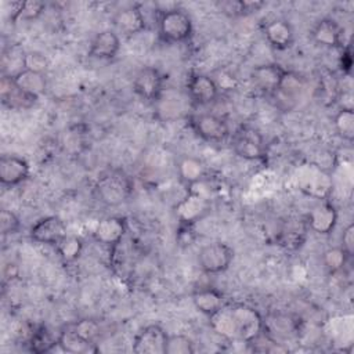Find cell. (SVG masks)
Listing matches in <instances>:
<instances>
[{
    "label": "cell",
    "instance_id": "obj_1",
    "mask_svg": "<svg viewBox=\"0 0 354 354\" xmlns=\"http://www.w3.org/2000/svg\"><path fill=\"white\" fill-rule=\"evenodd\" d=\"M231 314L235 324V339L253 343L260 337L264 321L256 308L246 304H235L231 307Z\"/></svg>",
    "mask_w": 354,
    "mask_h": 354
},
{
    "label": "cell",
    "instance_id": "obj_2",
    "mask_svg": "<svg viewBox=\"0 0 354 354\" xmlns=\"http://www.w3.org/2000/svg\"><path fill=\"white\" fill-rule=\"evenodd\" d=\"M95 191L101 202L109 206H116L129 198L130 181L122 171H106L98 177Z\"/></svg>",
    "mask_w": 354,
    "mask_h": 354
},
{
    "label": "cell",
    "instance_id": "obj_3",
    "mask_svg": "<svg viewBox=\"0 0 354 354\" xmlns=\"http://www.w3.org/2000/svg\"><path fill=\"white\" fill-rule=\"evenodd\" d=\"M159 32L167 41H184L192 33V21L184 10H165L159 17Z\"/></svg>",
    "mask_w": 354,
    "mask_h": 354
},
{
    "label": "cell",
    "instance_id": "obj_4",
    "mask_svg": "<svg viewBox=\"0 0 354 354\" xmlns=\"http://www.w3.org/2000/svg\"><path fill=\"white\" fill-rule=\"evenodd\" d=\"M263 134L252 126H241L232 136V148L239 158L256 160L264 155Z\"/></svg>",
    "mask_w": 354,
    "mask_h": 354
},
{
    "label": "cell",
    "instance_id": "obj_5",
    "mask_svg": "<svg viewBox=\"0 0 354 354\" xmlns=\"http://www.w3.org/2000/svg\"><path fill=\"white\" fill-rule=\"evenodd\" d=\"M234 259V250L224 242H212L205 245L198 253L201 268L207 274H220L225 271Z\"/></svg>",
    "mask_w": 354,
    "mask_h": 354
},
{
    "label": "cell",
    "instance_id": "obj_6",
    "mask_svg": "<svg viewBox=\"0 0 354 354\" xmlns=\"http://www.w3.org/2000/svg\"><path fill=\"white\" fill-rule=\"evenodd\" d=\"M169 335L158 324H149L140 329L133 340L136 354H166Z\"/></svg>",
    "mask_w": 354,
    "mask_h": 354
},
{
    "label": "cell",
    "instance_id": "obj_7",
    "mask_svg": "<svg viewBox=\"0 0 354 354\" xmlns=\"http://www.w3.org/2000/svg\"><path fill=\"white\" fill-rule=\"evenodd\" d=\"M299 188L307 195L321 199L329 194L332 184L324 169L317 165H308L300 170Z\"/></svg>",
    "mask_w": 354,
    "mask_h": 354
},
{
    "label": "cell",
    "instance_id": "obj_8",
    "mask_svg": "<svg viewBox=\"0 0 354 354\" xmlns=\"http://www.w3.org/2000/svg\"><path fill=\"white\" fill-rule=\"evenodd\" d=\"M66 235V224L58 216H47L37 220L30 228V238L39 243L57 245Z\"/></svg>",
    "mask_w": 354,
    "mask_h": 354
},
{
    "label": "cell",
    "instance_id": "obj_9",
    "mask_svg": "<svg viewBox=\"0 0 354 354\" xmlns=\"http://www.w3.org/2000/svg\"><path fill=\"white\" fill-rule=\"evenodd\" d=\"M195 131L206 141H223L228 137L230 129L227 122L213 113H201L192 119Z\"/></svg>",
    "mask_w": 354,
    "mask_h": 354
},
{
    "label": "cell",
    "instance_id": "obj_10",
    "mask_svg": "<svg viewBox=\"0 0 354 354\" xmlns=\"http://www.w3.org/2000/svg\"><path fill=\"white\" fill-rule=\"evenodd\" d=\"M163 77L156 68L145 66L140 69L133 80L134 91L144 100H156L162 91Z\"/></svg>",
    "mask_w": 354,
    "mask_h": 354
},
{
    "label": "cell",
    "instance_id": "obj_11",
    "mask_svg": "<svg viewBox=\"0 0 354 354\" xmlns=\"http://www.w3.org/2000/svg\"><path fill=\"white\" fill-rule=\"evenodd\" d=\"M187 88L189 98L199 105H207L218 95V87L214 79L203 73H194L187 83Z\"/></svg>",
    "mask_w": 354,
    "mask_h": 354
},
{
    "label": "cell",
    "instance_id": "obj_12",
    "mask_svg": "<svg viewBox=\"0 0 354 354\" xmlns=\"http://www.w3.org/2000/svg\"><path fill=\"white\" fill-rule=\"evenodd\" d=\"M337 221V212L336 207L329 202H321L313 207L308 213L307 225L311 231L325 235L329 234Z\"/></svg>",
    "mask_w": 354,
    "mask_h": 354
},
{
    "label": "cell",
    "instance_id": "obj_13",
    "mask_svg": "<svg viewBox=\"0 0 354 354\" xmlns=\"http://www.w3.org/2000/svg\"><path fill=\"white\" fill-rule=\"evenodd\" d=\"M286 71L277 64H264L252 69L250 77L256 87L266 93H275L283 79Z\"/></svg>",
    "mask_w": 354,
    "mask_h": 354
},
{
    "label": "cell",
    "instance_id": "obj_14",
    "mask_svg": "<svg viewBox=\"0 0 354 354\" xmlns=\"http://www.w3.org/2000/svg\"><path fill=\"white\" fill-rule=\"evenodd\" d=\"M29 176V165L25 159L14 155H4L0 159V181L4 185H17Z\"/></svg>",
    "mask_w": 354,
    "mask_h": 354
},
{
    "label": "cell",
    "instance_id": "obj_15",
    "mask_svg": "<svg viewBox=\"0 0 354 354\" xmlns=\"http://www.w3.org/2000/svg\"><path fill=\"white\" fill-rule=\"evenodd\" d=\"M126 232V223L116 216H108L100 220L94 228V238L104 245H118Z\"/></svg>",
    "mask_w": 354,
    "mask_h": 354
},
{
    "label": "cell",
    "instance_id": "obj_16",
    "mask_svg": "<svg viewBox=\"0 0 354 354\" xmlns=\"http://www.w3.org/2000/svg\"><path fill=\"white\" fill-rule=\"evenodd\" d=\"M344 29L332 18L319 19L311 30L315 43L324 47H339L343 43Z\"/></svg>",
    "mask_w": 354,
    "mask_h": 354
},
{
    "label": "cell",
    "instance_id": "obj_17",
    "mask_svg": "<svg viewBox=\"0 0 354 354\" xmlns=\"http://www.w3.org/2000/svg\"><path fill=\"white\" fill-rule=\"evenodd\" d=\"M119 48H120V39L118 33L106 29V30L98 32L93 37L90 43L88 54L98 59H112L119 53Z\"/></svg>",
    "mask_w": 354,
    "mask_h": 354
},
{
    "label": "cell",
    "instance_id": "obj_18",
    "mask_svg": "<svg viewBox=\"0 0 354 354\" xmlns=\"http://www.w3.org/2000/svg\"><path fill=\"white\" fill-rule=\"evenodd\" d=\"M113 24L123 35L133 36L145 29V17L138 6H129L116 12Z\"/></svg>",
    "mask_w": 354,
    "mask_h": 354
},
{
    "label": "cell",
    "instance_id": "obj_19",
    "mask_svg": "<svg viewBox=\"0 0 354 354\" xmlns=\"http://www.w3.org/2000/svg\"><path fill=\"white\" fill-rule=\"evenodd\" d=\"M0 95H1L3 104L17 109L29 108L37 100L36 97L29 95L22 90H19L15 86L12 76H6V75L1 77V82H0Z\"/></svg>",
    "mask_w": 354,
    "mask_h": 354
},
{
    "label": "cell",
    "instance_id": "obj_20",
    "mask_svg": "<svg viewBox=\"0 0 354 354\" xmlns=\"http://www.w3.org/2000/svg\"><path fill=\"white\" fill-rule=\"evenodd\" d=\"M207 210H209L207 199L203 195L198 194V192L188 194L176 206V213L180 217V220H183L184 223H194V221H196Z\"/></svg>",
    "mask_w": 354,
    "mask_h": 354
},
{
    "label": "cell",
    "instance_id": "obj_21",
    "mask_svg": "<svg viewBox=\"0 0 354 354\" xmlns=\"http://www.w3.org/2000/svg\"><path fill=\"white\" fill-rule=\"evenodd\" d=\"M264 36L274 48L285 50L293 41V29L288 21L274 19L264 26Z\"/></svg>",
    "mask_w": 354,
    "mask_h": 354
},
{
    "label": "cell",
    "instance_id": "obj_22",
    "mask_svg": "<svg viewBox=\"0 0 354 354\" xmlns=\"http://www.w3.org/2000/svg\"><path fill=\"white\" fill-rule=\"evenodd\" d=\"M11 76L14 79L15 86L29 95H33L37 98L46 91L47 83L43 73L32 72L28 69H19L15 75H11Z\"/></svg>",
    "mask_w": 354,
    "mask_h": 354
},
{
    "label": "cell",
    "instance_id": "obj_23",
    "mask_svg": "<svg viewBox=\"0 0 354 354\" xmlns=\"http://www.w3.org/2000/svg\"><path fill=\"white\" fill-rule=\"evenodd\" d=\"M194 306L205 315L210 317L224 307L223 295L213 288H203L192 295Z\"/></svg>",
    "mask_w": 354,
    "mask_h": 354
},
{
    "label": "cell",
    "instance_id": "obj_24",
    "mask_svg": "<svg viewBox=\"0 0 354 354\" xmlns=\"http://www.w3.org/2000/svg\"><path fill=\"white\" fill-rule=\"evenodd\" d=\"M178 173L183 181H185L189 185H194V184H198L205 177L206 167L199 159L187 156L180 160Z\"/></svg>",
    "mask_w": 354,
    "mask_h": 354
},
{
    "label": "cell",
    "instance_id": "obj_25",
    "mask_svg": "<svg viewBox=\"0 0 354 354\" xmlns=\"http://www.w3.org/2000/svg\"><path fill=\"white\" fill-rule=\"evenodd\" d=\"M58 346L68 353H88L91 351L93 343L82 339L71 326L58 333Z\"/></svg>",
    "mask_w": 354,
    "mask_h": 354
},
{
    "label": "cell",
    "instance_id": "obj_26",
    "mask_svg": "<svg viewBox=\"0 0 354 354\" xmlns=\"http://www.w3.org/2000/svg\"><path fill=\"white\" fill-rule=\"evenodd\" d=\"M209 318H210L212 328L218 335H221L223 337H227V339H235V324H234V318L231 314V308L223 307L221 310H218Z\"/></svg>",
    "mask_w": 354,
    "mask_h": 354
},
{
    "label": "cell",
    "instance_id": "obj_27",
    "mask_svg": "<svg viewBox=\"0 0 354 354\" xmlns=\"http://www.w3.org/2000/svg\"><path fill=\"white\" fill-rule=\"evenodd\" d=\"M57 252L59 254V257L66 261V263H72L75 260L79 259V256L82 254L83 250V242L80 238L75 236V235H65L57 245Z\"/></svg>",
    "mask_w": 354,
    "mask_h": 354
},
{
    "label": "cell",
    "instance_id": "obj_28",
    "mask_svg": "<svg viewBox=\"0 0 354 354\" xmlns=\"http://www.w3.org/2000/svg\"><path fill=\"white\" fill-rule=\"evenodd\" d=\"M335 129L337 134L346 140H354V111L353 108H342L335 116Z\"/></svg>",
    "mask_w": 354,
    "mask_h": 354
},
{
    "label": "cell",
    "instance_id": "obj_29",
    "mask_svg": "<svg viewBox=\"0 0 354 354\" xmlns=\"http://www.w3.org/2000/svg\"><path fill=\"white\" fill-rule=\"evenodd\" d=\"M55 344H58V336L54 337L51 332H48L46 328H40L36 332H33L29 340L30 350L37 354L50 351Z\"/></svg>",
    "mask_w": 354,
    "mask_h": 354
},
{
    "label": "cell",
    "instance_id": "obj_30",
    "mask_svg": "<svg viewBox=\"0 0 354 354\" xmlns=\"http://www.w3.org/2000/svg\"><path fill=\"white\" fill-rule=\"evenodd\" d=\"M195 351L194 342L185 335H170L167 339L166 354H192Z\"/></svg>",
    "mask_w": 354,
    "mask_h": 354
},
{
    "label": "cell",
    "instance_id": "obj_31",
    "mask_svg": "<svg viewBox=\"0 0 354 354\" xmlns=\"http://www.w3.org/2000/svg\"><path fill=\"white\" fill-rule=\"evenodd\" d=\"M48 68V59L41 51H28L22 55V69L43 73Z\"/></svg>",
    "mask_w": 354,
    "mask_h": 354
},
{
    "label": "cell",
    "instance_id": "obj_32",
    "mask_svg": "<svg viewBox=\"0 0 354 354\" xmlns=\"http://www.w3.org/2000/svg\"><path fill=\"white\" fill-rule=\"evenodd\" d=\"M347 257L348 256L342 248H329L325 250L322 256V261L329 272H337L344 267Z\"/></svg>",
    "mask_w": 354,
    "mask_h": 354
},
{
    "label": "cell",
    "instance_id": "obj_33",
    "mask_svg": "<svg viewBox=\"0 0 354 354\" xmlns=\"http://www.w3.org/2000/svg\"><path fill=\"white\" fill-rule=\"evenodd\" d=\"M71 328L82 339H84L86 342H90V343H93L97 339V336L100 335V324L97 321L88 319V318L76 321L73 325H71Z\"/></svg>",
    "mask_w": 354,
    "mask_h": 354
},
{
    "label": "cell",
    "instance_id": "obj_34",
    "mask_svg": "<svg viewBox=\"0 0 354 354\" xmlns=\"http://www.w3.org/2000/svg\"><path fill=\"white\" fill-rule=\"evenodd\" d=\"M46 4L40 0H28L22 3L18 19H25V21H30V19H36L37 17H40V14L44 11Z\"/></svg>",
    "mask_w": 354,
    "mask_h": 354
},
{
    "label": "cell",
    "instance_id": "obj_35",
    "mask_svg": "<svg viewBox=\"0 0 354 354\" xmlns=\"http://www.w3.org/2000/svg\"><path fill=\"white\" fill-rule=\"evenodd\" d=\"M19 230V220L18 217L7 209H1L0 212V231L3 235L15 234Z\"/></svg>",
    "mask_w": 354,
    "mask_h": 354
},
{
    "label": "cell",
    "instance_id": "obj_36",
    "mask_svg": "<svg viewBox=\"0 0 354 354\" xmlns=\"http://www.w3.org/2000/svg\"><path fill=\"white\" fill-rule=\"evenodd\" d=\"M303 235H304V230L299 231L297 230V224H290L281 234L282 243L289 246V248H296L297 245H300Z\"/></svg>",
    "mask_w": 354,
    "mask_h": 354
},
{
    "label": "cell",
    "instance_id": "obj_37",
    "mask_svg": "<svg viewBox=\"0 0 354 354\" xmlns=\"http://www.w3.org/2000/svg\"><path fill=\"white\" fill-rule=\"evenodd\" d=\"M348 257L354 253V224H348L342 234V246Z\"/></svg>",
    "mask_w": 354,
    "mask_h": 354
}]
</instances>
